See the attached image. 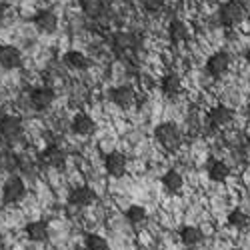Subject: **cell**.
Returning a JSON list of instances; mask_svg holds the SVG:
<instances>
[{
  "instance_id": "cell-1",
  "label": "cell",
  "mask_w": 250,
  "mask_h": 250,
  "mask_svg": "<svg viewBox=\"0 0 250 250\" xmlns=\"http://www.w3.org/2000/svg\"><path fill=\"white\" fill-rule=\"evenodd\" d=\"M154 138H156V142L160 144V146L164 150H168V152L178 150L180 142H182V134H180V130H178V126L174 122L158 124V126L154 128Z\"/></svg>"
},
{
  "instance_id": "cell-2",
  "label": "cell",
  "mask_w": 250,
  "mask_h": 250,
  "mask_svg": "<svg viewBox=\"0 0 250 250\" xmlns=\"http://www.w3.org/2000/svg\"><path fill=\"white\" fill-rule=\"evenodd\" d=\"M0 194H2V204H6V206L18 204L20 200L26 196V184H24V180L20 178V176L10 174V176L4 180Z\"/></svg>"
},
{
  "instance_id": "cell-3",
  "label": "cell",
  "mask_w": 250,
  "mask_h": 250,
  "mask_svg": "<svg viewBox=\"0 0 250 250\" xmlns=\"http://www.w3.org/2000/svg\"><path fill=\"white\" fill-rule=\"evenodd\" d=\"M0 136H2L6 142L14 144L18 140H22L24 136V124L18 116L14 114H6L0 118Z\"/></svg>"
},
{
  "instance_id": "cell-4",
  "label": "cell",
  "mask_w": 250,
  "mask_h": 250,
  "mask_svg": "<svg viewBox=\"0 0 250 250\" xmlns=\"http://www.w3.org/2000/svg\"><path fill=\"white\" fill-rule=\"evenodd\" d=\"M244 8L240 2H236V0H228V2H224L218 10V20L220 24L226 26V28H232L236 24H240L244 20Z\"/></svg>"
},
{
  "instance_id": "cell-5",
  "label": "cell",
  "mask_w": 250,
  "mask_h": 250,
  "mask_svg": "<svg viewBox=\"0 0 250 250\" xmlns=\"http://www.w3.org/2000/svg\"><path fill=\"white\" fill-rule=\"evenodd\" d=\"M140 46V40L132 32H116L112 38V48L120 58H128Z\"/></svg>"
},
{
  "instance_id": "cell-6",
  "label": "cell",
  "mask_w": 250,
  "mask_h": 250,
  "mask_svg": "<svg viewBox=\"0 0 250 250\" xmlns=\"http://www.w3.org/2000/svg\"><path fill=\"white\" fill-rule=\"evenodd\" d=\"M38 162L48 166V168H62L66 162V150L60 144H48V146L38 154Z\"/></svg>"
},
{
  "instance_id": "cell-7",
  "label": "cell",
  "mask_w": 250,
  "mask_h": 250,
  "mask_svg": "<svg viewBox=\"0 0 250 250\" xmlns=\"http://www.w3.org/2000/svg\"><path fill=\"white\" fill-rule=\"evenodd\" d=\"M56 100V92L50 88V86H38V88H32L30 92V106L38 112L42 110H48Z\"/></svg>"
},
{
  "instance_id": "cell-8",
  "label": "cell",
  "mask_w": 250,
  "mask_h": 250,
  "mask_svg": "<svg viewBox=\"0 0 250 250\" xmlns=\"http://www.w3.org/2000/svg\"><path fill=\"white\" fill-rule=\"evenodd\" d=\"M96 192L90 188V186L86 184H82V186H74V188L70 190L68 194V204L74 206V208H86L90 204L96 202Z\"/></svg>"
},
{
  "instance_id": "cell-9",
  "label": "cell",
  "mask_w": 250,
  "mask_h": 250,
  "mask_svg": "<svg viewBox=\"0 0 250 250\" xmlns=\"http://www.w3.org/2000/svg\"><path fill=\"white\" fill-rule=\"evenodd\" d=\"M104 168H106L108 176L112 178H122L124 174H126V168H128V160L126 156H124L122 152H110L106 154V158H104Z\"/></svg>"
},
{
  "instance_id": "cell-10",
  "label": "cell",
  "mask_w": 250,
  "mask_h": 250,
  "mask_svg": "<svg viewBox=\"0 0 250 250\" xmlns=\"http://www.w3.org/2000/svg\"><path fill=\"white\" fill-rule=\"evenodd\" d=\"M230 68V56H228L226 52L218 50L214 52L210 58L206 60V72L214 76V78H220L222 74H226V70Z\"/></svg>"
},
{
  "instance_id": "cell-11",
  "label": "cell",
  "mask_w": 250,
  "mask_h": 250,
  "mask_svg": "<svg viewBox=\"0 0 250 250\" xmlns=\"http://www.w3.org/2000/svg\"><path fill=\"white\" fill-rule=\"evenodd\" d=\"M0 66L4 70H16L22 66V52L16 46L10 44H2L0 46Z\"/></svg>"
},
{
  "instance_id": "cell-12",
  "label": "cell",
  "mask_w": 250,
  "mask_h": 250,
  "mask_svg": "<svg viewBox=\"0 0 250 250\" xmlns=\"http://www.w3.org/2000/svg\"><path fill=\"white\" fill-rule=\"evenodd\" d=\"M32 22L42 34H52L58 28V16L52 10H38L32 18Z\"/></svg>"
},
{
  "instance_id": "cell-13",
  "label": "cell",
  "mask_w": 250,
  "mask_h": 250,
  "mask_svg": "<svg viewBox=\"0 0 250 250\" xmlns=\"http://www.w3.org/2000/svg\"><path fill=\"white\" fill-rule=\"evenodd\" d=\"M24 234L30 242H46L50 236V228L48 222L44 220H32L24 226Z\"/></svg>"
},
{
  "instance_id": "cell-14",
  "label": "cell",
  "mask_w": 250,
  "mask_h": 250,
  "mask_svg": "<svg viewBox=\"0 0 250 250\" xmlns=\"http://www.w3.org/2000/svg\"><path fill=\"white\" fill-rule=\"evenodd\" d=\"M70 128L74 134L78 136H90L94 130H96V122L86 114V112H78L72 122H70Z\"/></svg>"
},
{
  "instance_id": "cell-15",
  "label": "cell",
  "mask_w": 250,
  "mask_h": 250,
  "mask_svg": "<svg viewBox=\"0 0 250 250\" xmlns=\"http://www.w3.org/2000/svg\"><path fill=\"white\" fill-rule=\"evenodd\" d=\"M134 98H136V94H134V90L130 86L122 84V86H116V88L110 90V100L120 108H130L134 104Z\"/></svg>"
},
{
  "instance_id": "cell-16",
  "label": "cell",
  "mask_w": 250,
  "mask_h": 250,
  "mask_svg": "<svg viewBox=\"0 0 250 250\" xmlns=\"http://www.w3.org/2000/svg\"><path fill=\"white\" fill-rule=\"evenodd\" d=\"M232 118H234V112L228 106H222V104L208 110V120H210V124L216 128H222V126H226V124H230Z\"/></svg>"
},
{
  "instance_id": "cell-17",
  "label": "cell",
  "mask_w": 250,
  "mask_h": 250,
  "mask_svg": "<svg viewBox=\"0 0 250 250\" xmlns=\"http://www.w3.org/2000/svg\"><path fill=\"white\" fill-rule=\"evenodd\" d=\"M124 216H126L128 224L132 228H142L144 224H146L148 220V212H146V208L140 206V204H132L126 208V212H124Z\"/></svg>"
},
{
  "instance_id": "cell-18",
  "label": "cell",
  "mask_w": 250,
  "mask_h": 250,
  "mask_svg": "<svg viewBox=\"0 0 250 250\" xmlns=\"http://www.w3.org/2000/svg\"><path fill=\"white\" fill-rule=\"evenodd\" d=\"M62 62L72 70H86L88 64H90L86 54H82L80 50H68L64 56H62Z\"/></svg>"
},
{
  "instance_id": "cell-19",
  "label": "cell",
  "mask_w": 250,
  "mask_h": 250,
  "mask_svg": "<svg viewBox=\"0 0 250 250\" xmlns=\"http://www.w3.org/2000/svg\"><path fill=\"white\" fill-rule=\"evenodd\" d=\"M178 236H180V242L184 246H196L202 240V230H200L198 226L186 224V226H182L180 230H178Z\"/></svg>"
},
{
  "instance_id": "cell-20",
  "label": "cell",
  "mask_w": 250,
  "mask_h": 250,
  "mask_svg": "<svg viewBox=\"0 0 250 250\" xmlns=\"http://www.w3.org/2000/svg\"><path fill=\"white\" fill-rule=\"evenodd\" d=\"M160 88H162V92L166 94V96H176V94H180V90H182V80H180V76L178 74H166V76H162V82H160Z\"/></svg>"
},
{
  "instance_id": "cell-21",
  "label": "cell",
  "mask_w": 250,
  "mask_h": 250,
  "mask_svg": "<svg viewBox=\"0 0 250 250\" xmlns=\"http://www.w3.org/2000/svg\"><path fill=\"white\" fill-rule=\"evenodd\" d=\"M162 184H164V188L172 192V194H180L182 190V186H184V178L178 170H168L164 176H162Z\"/></svg>"
},
{
  "instance_id": "cell-22",
  "label": "cell",
  "mask_w": 250,
  "mask_h": 250,
  "mask_svg": "<svg viewBox=\"0 0 250 250\" xmlns=\"http://www.w3.org/2000/svg\"><path fill=\"white\" fill-rule=\"evenodd\" d=\"M80 8L86 16L98 18L106 10V0H80Z\"/></svg>"
},
{
  "instance_id": "cell-23",
  "label": "cell",
  "mask_w": 250,
  "mask_h": 250,
  "mask_svg": "<svg viewBox=\"0 0 250 250\" xmlns=\"http://www.w3.org/2000/svg\"><path fill=\"white\" fill-rule=\"evenodd\" d=\"M226 222L230 228H234V230H246V228L250 226V216L244 210H240V208H236V210H232L230 214H228Z\"/></svg>"
},
{
  "instance_id": "cell-24",
  "label": "cell",
  "mask_w": 250,
  "mask_h": 250,
  "mask_svg": "<svg viewBox=\"0 0 250 250\" xmlns=\"http://www.w3.org/2000/svg\"><path fill=\"white\" fill-rule=\"evenodd\" d=\"M208 176H210L212 182H224L228 176H230V168H228L226 162L216 160L210 164V168H208Z\"/></svg>"
},
{
  "instance_id": "cell-25",
  "label": "cell",
  "mask_w": 250,
  "mask_h": 250,
  "mask_svg": "<svg viewBox=\"0 0 250 250\" xmlns=\"http://www.w3.org/2000/svg\"><path fill=\"white\" fill-rule=\"evenodd\" d=\"M168 36L174 44L184 42V40H188V28H186V24L180 22V20H172L168 26Z\"/></svg>"
},
{
  "instance_id": "cell-26",
  "label": "cell",
  "mask_w": 250,
  "mask_h": 250,
  "mask_svg": "<svg viewBox=\"0 0 250 250\" xmlns=\"http://www.w3.org/2000/svg\"><path fill=\"white\" fill-rule=\"evenodd\" d=\"M84 248L86 250H110L108 240L100 234H86L84 236Z\"/></svg>"
},
{
  "instance_id": "cell-27",
  "label": "cell",
  "mask_w": 250,
  "mask_h": 250,
  "mask_svg": "<svg viewBox=\"0 0 250 250\" xmlns=\"http://www.w3.org/2000/svg\"><path fill=\"white\" fill-rule=\"evenodd\" d=\"M140 4L146 10H150V12H156V10H160L164 6V0H140Z\"/></svg>"
},
{
  "instance_id": "cell-28",
  "label": "cell",
  "mask_w": 250,
  "mask_h": 250,
  "mask_svg": "<svg viewBox=\"0 0 250 250\" xmlns=\"http://www.w3.org/2000/svg\"><path fill=\"white\" fill-rule=\"evenodd\" d=\"M4 16H6V14H4V6H0V24L4 22Z\"/></svg>"
},
{
  "instance_id": "cell-29",
  "label": "cell",
  "mask_w": 250,
  "mask_h": 250,
  "mask_svg": "<svg viewBox=\"0 0 250 250\" xmlns=\"http://www.w3.org/2000/svg\"><path fill=\"white\" fill-rule=\"evenodd\" d=\"M0 250H8V248H6V242H4L2 238H0Z\"/></svg>"
},
{
  "instance_id": "cell-30",
  "label": "cell",
  "mask_w": 250,
  "mask_h": 250,
  "mask_svg": "<svg viewBox=\"0 0 250 250\" xmlns=\"http://www.w3.org/2000/svg\"><path fill=\"white\" fill-rule=\"evenodd\" d=\"M246 62H250V48L246 50Z\"/></svg>"
},
{
  "instance_id": "cell-31",
  "label": "cell",
  "mask_w": 250,
  "mask_h": 250,
  "mask_svg": "<svg viewBox=\"0 0 250 250\" xmlns=\"http://www.w3.org/2000/svg\"><path fill=\"white\" fill-rule=\"evenodd\" d=\"M248 146H250V138H248Z\"/></svg>"
},
{
  "instance_id": "cell-32",
  "label": "cell",
  "mask_w": 250,
  "mask_h": 250,
  "mask_svg": "<svg viewBox=\"0 0 250 250\" xmlns=\"http://www.w3.org/2000/svg\"><path fill=\"white\" fill-rule=\"evenodd\" d=\"M236 250H242V248H236Z\"/></svg>"
}]
</instances>
